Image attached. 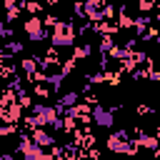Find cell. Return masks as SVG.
<instances>
[{
    "label": "cell",
    "instance_id": "6da1fadb",
    "mask_svg": "<svg viewBox=\"0 0 160 160\" xmlns=\"http://www.w3.org/2000/svg\"><path fill=\"white\" fill-rule=\"evenodd\" d=\"M72 42H75V30H72V25L65 22V20H58V22L52 25V45H55V48H68V45H72Z\"/></svg>",
    "mask_w": 160,
    "mask_h": 160
},
{
    "label": "cell",
    "instance_id": "7a4b0ae2",
    "mask_svg": "<svg viewBox=\"0 0 160 160\" xmlns=\"http://www.w3.org/2000/svg\"><path fill=\"white\" fill-rule=\"evenodd\" d=\"M45 20H40V15H32V18H28L25 20V25H22V30H25V35H28V40H32V42H40V40H45Z\"/></svg>",
    "mask_w": 160,
    "mask_h": 160
},
{
    "label": "cell",
    "instance_id": "3957f363",
    "mask_svg": "<svg viewBox=\"0 0 160 160\" xmlns=\"http://www.w3.org/2000/svg\"><path fill=\"white\" fill-rule=\"evenodd\" d=\"M108 148L112 150V152H135L140 145L132 140H128V132H112L110 138H108Z\"/></svg>",
    "mask_w": 160,
    "mask_h": 160
},
{
    "label": "cell",
    "instance_id": "277c9868",
    "mask_svg": "<svg viewBox=\"0 0 160 160\" xmlns=\"http://www.w3.org/2000/svg\"><path fill=\"white\" fill-rule=\"evenodd\" d=\"M18 152H20L25 160H42V158L50 155V152H42V145H38L32 138H30V140H22L20 148H18Z\"/></svg>",
    "mask_w": 160,
    "mask_h": 160
},
{
    "label": "cell",
    "instance_id": "5b68a950",
    "mask_svg": "<svg viewBox=\"0 0 160 160\" xmlns=\"http://www.w3.org/2000/svg\"><path fill=\"white\" fill-rule=\"evenodd\" d=\"M92 120H95V125H100V128H112L115 112L108 110V108H102V105H95V108H92Z\"/></svg>",
    "mask_w": 160,
    "mask_h": 160
},
{
    "label": "cell",
    "instance_id": "8992f818",
    "mask_svg": "<svg viewBox=\"0 0 160 160\" xmlns=\"http://www.w3.org/2000/svg\"><path fill=\"white\" fill-rule=\"evenodd\" d=\"M32 140H35L38 145H42V148L52 145V135H50V132H45V130H40V128H35V130H32Z\"/></svg>",
    "mask_w": 160,
    "mask_h": 160
},
{
    "label": "cell",
    "instance_id": "52a82bcc",
    "mask_svg": "<svg viewBox=\"0 0 160 160\" xmlns=\"http://www.w3.org/2000/svg\"><path fill=\"white\" fill-rule=\"evenodd\" d=\"M78 100H80V95H78L75 90H70V92H65V95L60 98V105H62V108H75Z\"/></svg>",
    "mask_w": 160,
    "mask_h": 160
},
{
    "label": "cell",
    "instance_id": "ba28073f",
    "mask_svg": "<svg viewBox=\"0 0 160 160\" xmlns=\"http://www.w3.org/2000/svg\"><path fill=\"white\" fill-rule=\"evenodd\" d=\"M112 48H115L112 38H110V35H102V38H100V50H102V52H110Z\"/></svg>",
    "mask_w": 160,
    "mask_h": 160
},
{
    "label": "cell",
    "instance_id": "9c48e42d",
    "mask_svg": "<svg viewBox=\"0 0 160 160\" xmlns=\"http://www.w3.org/2000/svg\"><path fill=\"white\" fill-rule=\"evenodd\" d=\"M88 55H90V45H80V48H75V60L88 58Z\"/></svg>",
    "mask_w": 160,
    "mask_h": 160
},
{
    "label": "cell",
    "instance_id": "30bf717a",
    "mask_svg": "<svg viewBox=\"0 0 160 160\" xmlns=\"http://www.w3.org/2000/svg\"><path fill=\"white\" fill-rule=\"evenodd\" d=\"M138 8H140V12H148V10H152V8H155V0H140V2H138Z\"/></svg>",
    "mask_w": 160,
    "mask_h": 160
},
{
    "label": "cell",
    "instance_id": "8fae6325",
    "mask_svg": "<svg viewBox=\"0 0 160 160\" xmlns=\"http://www.w3.org/2000/svg\"><path fill=\"white\" fill-rule=\"evenodd\" d=\"M12 130H15L12 125H2V128H0V135H2V138H8V135H10Z\"/></svg>",
    "mask_w": 160,
    "mask_h": 160
}]
</instances>
